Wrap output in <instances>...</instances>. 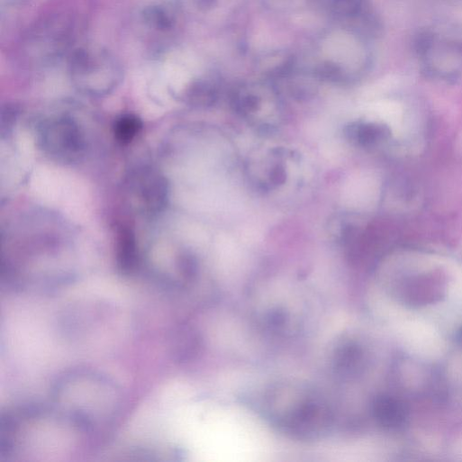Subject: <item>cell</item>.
<instances>
[{
  "label": "cell",
  "mask_w": 462,
  "mask_h": 462,
  "mask_svg": "<svg viewBox=\"0 0 462 462\" xmlns=\"http://www.w3.org/2000/svg\"><path fill=\"white\" fill-rule=\"evenodd\" d=\"M259 405L271 425L296 439L322 438L333 421V412L324 397L301 383L271 385L261 394Z\"/></svg>",
  "instance_id": "6da1fadb"
},
{
  "label": "cell",
  "mask_w": 462,
  "mask_h": 462,
  "mask_svg": "<svg viewBox=\"0 0 462 462\" xmlns=\"http://www.w3.org/2000/svg\"><path fill=\"white\" fill-rule=\"evenodd\" d=\"M414 54L427 77L444 82L462 78V26L442 23L418 32Z\"/></svg>",
  "instance_id": "7a4b0ae2"
},
{
  "label": "cell",
  "mask_w": 462,
  "mask_h": 462,
  "mask_svg": "<svg viewBox=\"0 0 462 462\" xmlns=\"http://www.w3.org/2000/svg\"><path fill=\"white\" fill-rule=\"evenodd\" d=\"M108 383L95 375H72L59 384L58 397L72 420L86 428L94 427L101 420L105 422L115 411L117 394Z\"/></svg>",
  "instance_id": "3957f363"
},
{
  "label": "cell",
  "mask_w": 462,
  "mask_h": 462,
  "mask_svg": "<svg viewBox=\"0 0 462 462\" xmlns=\"http://www.w3.org/2000/svg\"><path fill=\"white\" fill-rule=\"evenodd\" d=\"M68 71L74 86L93 96L109 95L123 79V68L119 59L96 47L76 49L69 56Z\"/></svg>",
  "instance_id": "277c9868"
},
{
  "label": "cell",
  "mask_w": 462,
  "mask_h": 462,
  "mask_svg": "<svg viewBox=\"0 0 462 462\" xmlns=\"http://www.w3.org/2000/svg\"><path fill=\"white\" fill-rule=\"evenodd\" d=\"M78 19L69 12L49 15L29 32L23 53L32 62H55L71 55L79 30Z\"/></svg>",
  "instance_id": "5b68a950"
},
{
  "label": "cell",
  "mask_w": 462,
  "mask_h": 462,
  "mask_svg": "<svg viewBox=\"0 0 462 462\" xmlns=\"http://www.w3.org/2000/svg\"><path fill=\"white\" fill-rule=\"evenodd\" d=\"M39 141L47 155L64 163L77 161L85 150V140L78 124L66 116L46 121L39 131Z\"/></svg>",
  "instance_id": "8992f818"
},
{
  "label": "cell",
  "mask_w": 462,
  "mask_h": 462,
  "mask_svg": "<svg viewBox=\"0 0 462 462\" xmlns=\"http://www.w3.org/2000/svg\"><path fill=\"white\" fill-rule=\"evenodd\" d=\"M127 187L137 207L145 213H158L167 205L168 185L157 170L144 168L134 171L128 177Z\"/></svg>",
  "instance_id": "52a82bcc"
},
{
  "label": "cell",
  "mask_w": 462,
  "mask_h": 462,
  "mask_svg": "<svg viewBox=\"0 0 462 462\" xmlns=\"http://www.w3.org/2000/svg\"><path fill=\"white\" fill-rule=\"evenodd\" d=\"M366 358L362 347L353 340L344 339L334 348L332 366L337 375L352 378L362 373Z\"/></svg>",
  "instance_id": "ba28073f"
},
{
  "label": "cell",
  "mask_w": 462,
  "mask_h": 462,
  "mask_svg": "<svg viewBox=\"0 0 462 462\" xmlns=\"http://www.w3.org/2000/svg\"><path fill=\"white\" fill-rule=\"evenodd\" d=\"M372 412L381 426L389 429L403 426L409 415V410L403 401L385 394L376 397L372 404Z\"/></svg>",
  "instance_id": "9c48e42d"
},
{
  "label": "cell",
  "mask_w": 462,
  "mask_h": 462,
  "mask_svg": "<svg viewBox=\"0 0 462 462\" xmlns=\"http://www.w3.org/2000/svg\"><path fill=\"white\" fill-rule=\"evenodd\" d=\"M117 257L121 269L127 274L134 273L140 264L137 240L133 231L122 226L117 233Z\"/></svg>",
  "instance_id": "30bf717a"
},
{
  "label": "cell",
  "mask_w": 462,
  "mask_h": 462,
  "mask_svg": "<svg viewBox=\"0 0 462 462\" xmlns=\"http://www.w3.org/2000/svg\"><path fill=\"white\" fill-rule=\"evenodd\" d=\"M350 141L362 148H373L386 141L391 135L388 127L375 122L353 123L347 130Z\"/></svg>",
  "instance_id": "8fae6325"
},
{
  "label": "cell",
  "mask_w": 462,
  "mask_h": 462,
  "mask_svg": "<svg viewBox=\"0 0 462 462\" xmlns=\"http://www.w3.org/2000/svg\"><path fill=\"white\" fill-rule=\"evenodd\" d=\"M142 23L149 30L166 35L177 28V19L172 9L165 5H155L144 11Z\"/></svg>",
  "instance_id": "7c38bea8"
},
{
  "label": "cell",
  "mask_w": 462,
  "mask_h": 462,
  "mask_svg": "<svg viewBox=\"0 0 462 462\" xmlns=\"http://www.w3.org/2000/svg\"><path fill=\"white\" fill-rule=\"evenodd\" d=\"M143 129L142 121L135 114H125L114 125V136L122 146L133 142Z\"/></svg>",
  "instance_id": "4fadbf2b"
},
{
  "label": "cell",
  "mask_w": 462,
  "mask_h": 462,
  "mask_svg": "<svg viewBox=\"0 0 462 462\" xmlns=\"http://www.w3.org/2000/svg\"><path fill=\"white\" fill-rule=\"evenodd\" d=\"M188 102L196 106H211L218 100V93L214 86L206 81H196L186 92Z\"/></svg>",
  "instance_id": "5bb4252c"
},
{
  "label": "cell",
  "mask_w": 462,
  "mask_h": 462,
  "mask_svg": "<svg viewBox=\"0 0 462 462\" xmlns=\"http://www.w3.org/2000/svg\"><path fill=\"white\" fill-rule=\"evenodd\" d=\"M333 12L350 22L370 9L367 0H331Z\"/></svg>",
  "instance_id": "9a60e30c"
},
{
  "label": "cell",
  "mask_w": 462,
  "mask_h": 462,
  "mask_svg": "<svg viewBox=\"0 0 462 462\" xmlns=\"http://www.w3.org/2000/svg\"><path fill=\"white\" fill-rule=\"evenodd\" d=\"M232 106L242 116H251L261 108V99L254 94H236L232 98Z\"/></svg>",
  "instance_id": "2e32d148"
},
{
  "label": "cell",
  "mask_w": 462,
  "mask_h": 462,
  "mask_svg": "<svg viewBox=\"0 0 462 462\" xmlns=\"http://www.w3.org/2000/svg\"><path fill=\"white\" fill-rule=\"evenodd\" d=\"M315 76L322 81L331 83L342 82L345 77L342 68L332 62L319 65L315 69Z\"/></svg>",
  "instance_id": "e0dca14e"
},
{
  "label": "cell",
  "mask_w": 462,
  "mask_h": 462,
  "mask_svg": "<svg viewBox=\"0 0 462 462\" xmlns=\"http://www.w3.org/2000/svg\"><path fill=\"white\" fill-rule=\"evenodd\" d=\"M269 183L273 187L284 186L287 179V174L285 167L281 164L272 168L269 173Z\"/></svg>",
  "instance_id": "ac0fdd59"
},
{
  "label": "cell",
  "mask_w": 462,
  "mask_h": 462,
  "mask_svg": "<svg viewBox=\"0 0 462 462\" xmlns=\"http://www.w3.org/2000/svg\"><path fill=\"white\" fill-rule=\"evenodd\" d=\"M198 7L203 11L213 10L218 3V0H196Z\"/></svg>",
  "instance_id": "d6986e66"
}]
</instances>
